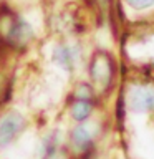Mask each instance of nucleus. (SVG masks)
Returning a JSON list of instances; mask_svg holds the SVG:
<instances>
[{"label": "nucleus", "mask_w": 154, "mask_h": 159, "mask_svg": "<svg viewBox=\"0 0 154 159\" xmlns=\"http://www.w3.org/2000/svg\"><path fill=\"white\" fill-rule=\"evenodd\" d=\"M33 37L32 27L13 12L0 13V42L13 48L27 45Z\"/></svg>", "instance_id": "nucleus-1"}, {"label": "nucleus", "mask_w": 154, "mask_h": 159, "mask_svg": "<svg viewBox=\"0 0 154 159\" xmlns=\"http://www.w3.org/2000/svg\"><path fill=\"white\" fill-rule=\"evenodd\" d=\"M23 116L17 111H10L0 121V146H7L15 141L23 129Z\"/></svg>", "instance_id": "nucleus-2"}, {"label": "nucleus", "mask_w": 154, "mask_h": 159, "mask_svg": "<svg viewBox=\"0 0 154 159\" xmlns=\"http://www.w3.org/2000/svg\"><path fill=\"white\" fill-rule=\"evenodd\" d=\"M129 106L133 111H152L154 109V89L152 88H134L129 94Z\"/></svg>", "instance_id": "nucleus-3"}, {"label": "nucleus", "mask_w": 154, "mask_h": 159, "mask_svg": "<svg viewBox=\"0 0 154 159\" xmlns=\"http://www.w3.org/2000/svg\"><path fill=\"white\" fill-rule=\"evenodd\" d=\"M89 73L96 83H99L101 86H106L109 83V78H111V63H109L108 57L96 55L91 61V66H89Z\"/></svg>", "instance_id": "nucleus-4"}, {"label": "nucleus", "mask_w": 154, "mask_h": 159, "mask_svg": "<svg viewBox=\"0 0 154 159\" xmlns=\"http://www.w3.org/2000/svg\"><path fill=\"white\" fill-rule=\"evenodd\" d=\"M93 141V134L89 133V129L86 126H78L73 129L71 133V144L76 151H86L91 146Z\"/></svg>", "instance_id": "nucleus-5"}, {"label": "nucleus", "mask_w": 154, "mask_h": 159, "mask_svg": "<svg viewBox=\"0 0 154 159\" xmlns=\"http://www.w3.org/2000/svg\"><path fill=\"white\" fill-rule=\"evenodd\" d=\"M76 52L71 48V47H66V45H63V47H60L55 50V55H53V60L57 61L58 65H61L65 70H73L75 63H76Z\"/></svg>", "instance_id": "nucleus-6"}, {"label": "nucleus", "mask_w": 154, "mask_h": 159, "mask_svg": "<svg viewBox=\"0 0 154 159\" xmlns=\"http://www.w3.org/2000/svg\"><path fill=\"white\" fill-rule=\"evenodd\" d=\"M91 99H81V98H76V101L73 103L71 106V116L73 119L76 121H84L89 114H91Z\"/></svg>", "instance_id": "nucleus-7"}, {"label": "nucleus", "mask_w": 154, "mask_h": 159, "mask_svg": "<svg viewBox=\"0 0 154 159\" xmlns=\"http://www.w3.org/2000/svg\"><path fill=\"white\" fill-rule=\"evenodd\" d=\"M128 3L131 5L133 8H138V10H143V8H147L154 3V0H128Z\"/></svg>", "instance_id": "nucleus-8"}]
</instances>
